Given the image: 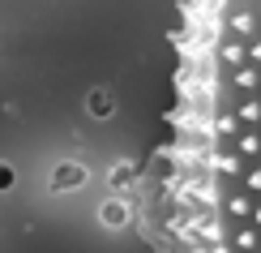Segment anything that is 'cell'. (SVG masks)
<instances>
[{"mask_svg":"<svg viewBox=\"0 0 261 253\" xmlns=\"http://www.w3.org/2000/svg\"><path fill=\"white\" fill-rule=\"evenodd\" d=\"M171 142L150 189L159 253H261V0H184Z\"/></svg>","mask_w":261,"mask_h":253,"instance_id":"1","label":"cell"},{"mask_svg":"<svg viewBox=\"0 0 261 253\" xmlns=\"http://www.w3.org/2000/svg\"><path fill=\"white\" fill-rule=\"evenodd\" d=\"M82 180H86V172H82V168H64V172L56 176V185H82Z\"/></svg>","mask_w":261,"mask_h":253,"instance_id":"2","label":"cell"},{"mask_svg":"<svg viewBox=\"0 0 261 253\" xmlns=\"http://www.w3.org/2000/svg\"><path fill=\"white\" fill-rule=\"evenodd\" d=\"M103 219H112V223H120V219H124V211H120V206H112V211L103 206Z\"/></svg>","mask_w":261,"mask_h":253,"instance_id":"3","label":"cell"},{"mask_svg":"<svg viewBox=\"0 0 261 253\" xmlns=\"http://www.w3.org/2000/svg\"><path fill=\"white\" fill-rule=\"evenodd\" d=\"M9 180H13V172H9V168H0V185H9Z\"/></svg>","mask_w":261,"mask_h":253,"instance_id":"4","label":"cell"}]
</instances>
